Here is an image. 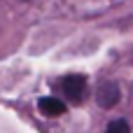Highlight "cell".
Listing matches in <instances>:
<instances>
[{
    "mask_svg": "<svg viewBox=\"0 0 133 133\" xmlns=\"http://www.w3.org/2000/svg\"><path fill=\"white\" fill-rule=\"evenodd\" d=\"M96 98L101 108H115L119 103V87L115 82H103L96 91Z\"/></svg>",
    "mask_w": 133,
    "mask_h": 133,
    "instance_id": "cell-2",
    "label": "cell"
},
{
    "mask_svg": "<svg viewBox=\"0 0 133 133\" xmlns=\"http://www.w3.org/2000/svg\"><path fill=\"white\" fill-rule=\"evenodd\" d=\"M105 133H131V129H129V124H126L124 119H115V122L108 124Z\"/></svg>",
    "mask_w": 133,
    "mask_h": 133,
    "instance_id": "cell-4",
    "label": "cell"
},
{
    "mask_svg": "<svg viewBox=\"0 0 133 133\" xmlns=\"http://www.w3.org/2000/svg\"><path fill=\"white\" fill-rule=\"evenodd\" d=\"M37 105H40V112L47 115V117H61V115L65 112V103L58 101V98H54V96H44V98H40Z\"/></svg>",
    "mask_w": 133,
    "mask_h": 133,
    "instance_id": "cell-3",
    "label": "cell"
},
{
    "mask_svg": "<svg viewBox=\"0 0 133 133\" xmlns=\"http://www.w3.org/2000/svg\"><path fill=\"white\" fill-rule=\"evenodd\" d=\"M61 91L65 94V98L70 103H82L87 96V77L84 75H65L61 79Z\"/></svg>",
    "mask_w": 133,
    "mask_h": 133,
    "instance_id": "cell-1",
    "label": "cell"
}]
</instances>
